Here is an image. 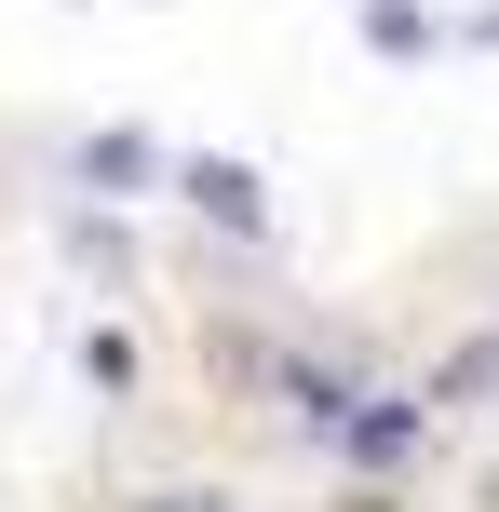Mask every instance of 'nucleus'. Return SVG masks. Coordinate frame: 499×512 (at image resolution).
Here are the masks:
<instances>
[{
  "label": "nucleus",
  "mask_w": 499,
  "mask_h": 512,
  "mask_svg": "<svg viewBox=\"0 0 499 512\" xmlns=\"http://www.w3.org/2000/svg\"><path fill=\"white\" fill-rule=\"evenodd\" d=\"M176 203H203L216 230H270V189L243 176L230 149H189V162H176Z\"/></svg>",
  "instance_id": "1"
},
{
  "label": "nucleus",
  "mask_w": 499,
  "mask_h": 512,
  "mask_svg": "<svg viewBox=\"0 0 499 512\" xmlns=\"http://www.w3.org/2000/svg\"><path fill=\"white\" fill-rule=\"evenodd\" d=\"M365 27H378V54H432V14H419V0H378Z\"/></svg>",
  "instance_id": "4"
},
{
  "label": "nucleus",
  "mask_w": 499,
  "mask_h": 512,
  "mask_svg": "<svg viewBox=\"0 0 499 512\" xmlns=\"http://www.w3.org/2000/svg\"><path fill=\"white\" fill-rule=\"evenodd\" d=\"M162 176V149H149V135H122V122H108V135H81V189H149Z\"/></svg>",
  "instance_id": "3"
},
{
  "label": "nucleus",
  "mask_w": 499,
  "mask_h": 512,
  "mask_svg": "<svg viewBox=\"0 0 499 512\" xmlns=\"http://www.w3.org/2000/svg\"><path fill=\"white\" fill-rule=\"evenodd\" d=\"M338 445H351V459H419V445H432V405H419V391H365Z\"/></svg>",
  "instance_id": "2"
}]
</instances>
